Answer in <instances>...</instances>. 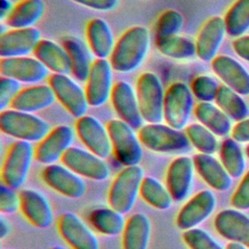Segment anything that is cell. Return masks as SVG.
Returning a JSON list of instances; mask_svg holds the SVG:
<instances>
[{"mask_svg":"<svg viewBox=\"0 0 249 249\" xmlns=\"http://www.w3.org/2000/svg\"><path fill=\"white\" fill-rule=\"evenodd\" d=\"M150 48V33L145 26L135 25L126 29L117 40L110 55L113 70L129 73L143 63Z\"/></svg>","mask_w":249,"mask_h":249,"instance_id":"1","label":"cell"},{"mask_svg":"<svg viewBox=\"0 0 249 249\" xmlns=\"http://www.w3.org/2000/svg\"><path fill=\"white\" fill-rule=\"evenodd\" d=\"M137 136L144 147L156 153L182 154L191 148L186 132L160 123L142 125Z\"/></svg>","mask_w":249,"mask_h":249,"instance_id":"2","label":"cell"},{"mask_svg":"<svg viewBox=\"0 0 249 249\" xmlns=\"http://www.w3.org/2000/svg\"><path fill=\"white\" fill-rule=\"evenodd\" d=\"M0 129L16 139L37 142L50 132L51 126L48 122L32 113L8 109L0 113Z\"/></svg>","mask_w":249,"mask_h":249,"instance_id":"3","label":"cell"},{"mask_svg":"<svg viewBox=\"0 0 249 249\" xmlns=\"http://www.w3.org/2000/svg\"><path fill=\"white\" fill-rule=\"evenodd\" d=\"M144 171L139 165L125 166L111 184L108 201L112 208L122 214L129 212L140 193Z\"/></svg>","mask_w":249,"mask_h":249,"instance_id":"4","label":"cell"},{"mask_svg":"<svg viewBox=\"0 0 249 249\" xmlns=\"http://www.w3.org/2000/svg\"><path fill=\"white\" fill-rule=\"evenodd\" d=\"M136 95L144 121L150 124L163 120V86L159 76L153 72L142 73L136 81Z\"/></svg>","mask_w":249,"mask_h":249,"instance_id":"5","label":"cell"},{"mask_svg":"<svg viewBox=\"0 0 249 249\" xmlns=\"http://www.w3.org/2000/svg\"><path fill=\"white\" fill-rule=\"evenodd\" d=\"M106 128L115 158L124 165H138L143 157L142 144L133 127L121 119L110 120Z\"/></svg>","mask_w":249,"mask_h":249,"instance_id":"6","label":"cell"},{"mask_svg":"<svg viewBox=\"0 0 249 249\" xmlns=\"http://www.w3.org/2000/svg\"><path fill=\"white\" fill-rule=\"evenodd\" d=\"M194 109V95L189 86L174 82L165 89L163 101V120L176 129L186 127Z\"/></svg>","mask_w":249,"mask_h":249,"instance_id":"7","label":"cell"},{"mask_svg":"<svg viewBox=\"0 0 249 249\" xmlns=\"http://www.w3.org/2000/svg\"><path fill=\"white\" fill-rule=\"evenodd\" d=\"M34 150L30 142L18 140L14 142L5 157L2 165V181L4 185L17 190L26 181Z\"/></svg>","mask_w":249,"mask_h":249,"instance_id":"8","label":"cell"},{"mask_svg":"<svg viewBox=\"0 0 249 249\" xmlns=\"http://www.w3.org/2000/svg\"><path fill=\"white\" fill-rule=\"evenodd\" d=\"M49 86L52 88L55 98L74 118L79 119L86 115L89 106L86 91L68 75H51Z\"/></svg>","mask_w":249,"mask_h":249,"instance_id":"9","label":"cell"},{"mask_svg":"<svg viewBox=\"0 0 249 249\" xmlns=\"http://www.w3.org/2000/svg\"><path fill=\"white\" fill-rule=\"evenodd\" d=\"M62 163L80 176L104 181L110 176L108 164L100 157L90 151L70 147L61 158Z\"/></svg>","mask_w":249,"mask_h":249,"instance_id":"10","label":"cell"},{"mask_svg":"<svg viewBox=\"0 0 249 249\" xmlns=\"http://www.w3.org/2000/svg\"><path fill=\"white\" fill-rule=\"evenodd\" d=\"M75 140L74 129L67 124H59L51 129L34 150V158L43 164L54 163L72 147Z\"/></svg>","mask_w":249,"mask_h":249,"instance_id":"11","label":"cell"},{"mask_svg":"<svg viewBox=\"0 0 249 249\" xmlns=\"http://www.w3.org/2000/svg\"><path fill=\"white\" fill-rule=\"evenodd\" d=\"M112 71L111 63L107 59L96 58L92 62L85 89L89 106H102L110 98L114 86Z\"/></svg>","mask_w":249,"mask_h":249,"instance_id":"12","label":"cell"},{"mask_svg":"<svg viewBox=\"0 0 249 249\" xmlns=\"http://www.w3.org/2000/svg\"><path fill=\"white\" fill-rule=\"evenodd\" d=\"M76 133L89 151L101 159H106L111 151L112 144L106 126L94 117L85 115L75 124Z\"/></svg>","mask_w":249,"mask_h":249,"instance_id":"13","label":"cell"},{"mask_svg":"<svg viewBox=\"0 0 249 249\" xmlns=\"http://www.w3.org/2000/svg\"><path fill=\"white\" fill-rule=\"evenodd\" d=\"M0 73L2 76L12 78L19 83L36 85L48 77L49 70L35 56L26 55L2 57Z\"/></svg>","mask_w":249,"mask_h":249,"instance_id":"14","label":"cell"},{"mask_svg":"<svg viewBox=\"0 0 249 249\" xmlns=\"http://www.w3.org/2000/svg\"><path fill=\"white\" fill-rule=\"evenodd\" d=\"M43 181L60 195L79 198L86 193V183L81 176L65 165L52 163L47 165L42 172Z\"/></svg>","mask_w":249,"mask_h":249,"instance_id":"15","label":"cell"},{"mask_svg":"<svg viewBox=\"0 0 249 249\" xmlns=\"http://www.w3.org/2000/svg\"><path fill=\"white\" fill-rule=\"evenodd\" d=\"M216 207V197L211 191L203 190L190 198L180 209L176 217V226L187 231L205 221Z\"/></svg>","mask_w":249,"mask_h":249,"instance_id":"16","label":"cell"},{"mask_svg":"<svg viewBox=\"0 0 249 249\" xmlns=\"http://www.w3.org/2000/svg\"><path fill=\"white\" fill-rule=\"evenodd\" d=\"M110 100L115 112L120 119L133 128H140L143 124V118L140 112L139 103L134 89L124 81L114 84Z\"/></svg>","mask_w":249,"mask_h":249,"instance_id":"17","label":"cell"},{"mask_svg":"<svg viewBox=\"0 0 249 249\" xmlns=\"http://www.w3.org/2000/svg\"><path fill=\"white\" fill-rule=\"evenodd\" d=\"M57 229L72 249H99V242L90 229L74 213L60 215Z\"/></svg>","mask_w":249,"mask_h":249,"instance_id":"18","label":"cell"},{"mask_svg":"<svg viewBox=\"0 0 249 249\" xmlns=\"http://www.w3.org/2000/svg\"><path fill=\"white\" fill-rule=\"evenodd\" d=\"M41 40V33L35 27L10 29L0 36V56H26L34 50Z\"/></svg>","mask_w":249,"mask_h":249,"instance_id":"19","label":"cell"},{"mask_svg":"<svg viewBox=\"0 0 249 249\" xmlns=\"http://www.w3.org/2000/svg\"><path fill=\"white\" fill-rule=\"evenodd\" d=\"M195 169L194 160L188 156H180L168 165L165 183L173 200L182 201L188 196L192 188Z\"/></svg>","mask_w":249,"mask_h":249,"instance_id":"20","label":"cell"},{"mask_svg":"<svg viewBox=\"0 0 249 249\" xmlns=\"http://www.w3.org/2000/svg\"><path fill=\"white\" fill-rule=\"evenodd\" d=\"M217 232L224 238L249 248V217L235 209H224L214 219Z\"/></svg>","mask_w":249,"mask_h":249,"instance_id":"21","label":"cell"},{"mask_svg":"<svg viewBox=\"0 0 249 249\" xmlns=\"http://www.w3.org/2000/svg\"><path fill=\"white\" fill-rule=\"evenodd\" d=\"M227 33L225 20L221 17L210 18L200 28L196 39V56L204 61H212L223 43Z\"/></svg>","mask_w":249,"mask_h":249,"instance_id":"22","label":"cell"},{"mask_svg":"<svg viewBox=\"0 0 249 249\" xmlns=\"http://www.w3.org/2000/svg\"><path fill=\"white\" fill-rule=\"evenodd\" d=\"M20 210L24 217L35 227L48 228L53 221V213L49 199L35 190H22L19 194Z\"/></svg>","mask_w":249,"mask_h":249,"instance_id":"23","label":"cell"},{"mask_svg":"<svg viewBox=\"0 0 249 249\" xmlns=\"http://www.w3.org/2000/svg\"><path fill=\"white\" fill-rule=\"evenodd\" d=\"M214 73L226 86L240 95H249V73L235 59L228 55H217L211 61Z\"/></svg>","mask_w":249,"mask_h":249,"instance_id":"24","label":"cell"},{"mask_svg":"<svg viewBox=\"0 0 249 249\" xmlns=\"http://www.w3.org/2000/svg\"><path fill=\"white\" fill-rule=\"evenodd\" d=\"M193 160L196 172L208 186L220 192L230 189L231 176L225 169L222 162L211 155L201 153L196 154Z\"/></svg>","mask_w":249,"mask_h":249,"instance_id":"25","label":"cell"},{"mask_svg":"<svg viewBox=\"0 0 249 249\" xmlns=\"http://www.w3.org/2000/svg\"><path fill=\"white\" fill-rule=\"evenodd\" d=\"M55 95L49 85H32L23 88L13 100L12 109L34 113L50 107L55 100Z\"/></svg>","mask_w":249,"mask_h":249,"instance_id":"26","label":"cell"},{"mask_svg":"<svg viewBox=\"0 0 249 249\" xmlns=\"http://www.w3.org/2000/svg\"><path fill=\"white\" fill-rule=\"evenodd\" d=\"M86 38L90 52L96 58L110 57L116 42L109 24L104 19H90L86 26Z\"/></svg>","mask_w":249,"mask_h":249,"instance_id":"27","label":"cell"},{"mask_svg":"<svg viewBox=\"0 0 249 249\" xmlns=\"http://www.w3.org/2000/svg\"><path fill=\"white\" fill-rule=\"evenodd\" d=\"M34 56L53 74L71 73L69 56L62 45L49 39H41L34 50Z\"/></svg>","mask_w":249,"mask_h":249,"instance_id":"28","label":"cell"},{"mask_svg":"<svg viewBox=\"0 0 249 249\" xmlns=\"http://www.w3.org/2000/svg\"><path fill=\"white\" fill-rule=\"evenodd\" d=\"M61 45L69 56L71 74L77 81L86 82L92 65L88 48L80 38L73 35L62 37Z\"/></svg>","mask_w":249,"mask_h":249,"instance_id":"29","label":"cell"},{"mask_svg":"<svg viewBox=\"0 0 249 249\" xmlns=\"http://www.w3.org/2000/svg\"><path fill=\"white\" fill-rule=\"evenodd\" d=\"M45 12L43 0H19L4 20L12 29L33 27Z\"/></svg>","mask_w":249,"mask_h":249,"instance_id":"30","label":"cell"},{"mask_svg":"<svg viewBox=\"0 0 249 249\" xmlns=\"http://www.w3.org/2000/svg\"><path fill=\"white\" fill-rule=\"evenodd\" d=\"M151 235V222L143 213H135L125 222L123 231V249H147Z\"/></svg>","mask_w":249,"mask_h":249,"instance_id":"31","label":"cell"},{"mask_svg":"<svg viewBox=\"0 0 249 249\" xmlns=\"http://www.w3.org/2000/svg\"><path fill=\"white\" fill-rule=\"evenodd\" d=\"M196 120L217 136H226L231 132V124L227 114L211 102H199L195 107Z\"/></svg>","mask_w":249,"mask_h":249,"instance_id":"32","label":"cell"},{"mask_svg":"<svg viewBox=\"0 0 249 249\" xmlns=\"http://www.w3.org/2000/svg\"><path fill=\"white\" fill-rule=\"evenodd\" d=\"M89 221L97 231L105 235H117L123 232L125 226L123 214L111 206L91 210Z\"/></svg>","mask_w":249,"mask_h":249,"instance_id":"33","label":"cell"},{"mask_svg":"<svg viewBox=\"0 0 249 249\" xmlns=\"http://www.w3.org/2000/svg\"><path fill=\"white\" fill-rule=\"evenodd\" d=\"M155 44L161 54L172 59L186 60L196 55V42L185 36L174 35L155 39Z\"/></svg>","mask_w":249,"mask_h":249,"instance_id":"34","label":"cell"},{"mask_svg":"<svg viewBox=\"0 0 249 249\" xmlns=\"http://www.w3.org/2000/svg\"><path fill=\"white\" fill-rule=\"evenodd\" d=\"M215 101L218 107L233 121L240 122L248 115V107L240 94L226 85L219 87Z\"/></svg>","mask_w":249,"mask_h":249,"instance_id":"35","label":"cell"},{"mask_svg":"<svg viewBox=\"0 0 249 249\" xmlns=\"http://www.w3.org/2000/svg\"><path fill=\"white\" fill-rule=\"evenodd\" d=\"M140 195L148 204L159 210H166L172 205L173 198L168 189L154 177L143 178Z\"/></svg>","mask_w":249,"mask_h":249,"instance_id":"36","label":"cell"},{"mask_svg":"<svg viewBox=\"0 0 249 249\" xmlns=\"http://www.w3.org/2000/svg\"><path fill=\"white\" fill-rule=\"evenodd\" d=\"M227 34L240 37L249 29V0H236L224 18Z\"/></svg>","mask_w":249,"mask_h":249,"instance_id":"37","label":"cell"},{"mask_svg":"<svg viewBox=\"0 0 249 249\" xmlns=\"http://www.w3.org/2000/svg\"><path fill=\"white\" fill-rule=\"evenodd\" d=\"M220 159L231 178H239L244 173L245 159L238 142L233 138H227L222 142Z\"/></svg>","mask_w":249,"mask_h":249,"instance_id":"38","label":"cell"},{"mask_svg":"<svg viewBox=\"0 0 249 249\" xmlns=\"http://www.w3.org/2000/svg\"><path fill=\"white\" fill-rule=\"evenodd\" d=\"M185 132L191 144L201 154L212 155L218 149V141L215 134L201 124H189Z\"/></svg>","mask_w":249,"mask_h":249,"instance_id":"39","label":"cell"},{"mask_svg":"<svg viewBox=\"0 0 249 249\" xmlns=\"http://www.w3.org/2000/svg\"><path fill=\"white\" fill-rule=\"evenodd\" d=\"M184 22L183 16L175 10H166L161 13L156 21L155 39L178 35Z\"/></svg>","mask_w":249,"mask_h":249,"instance_id":"40","label":"cell"},{"mask_svg":"<svg viewBox=\"0 0 249 249\" xmlns=\"http://www.w3.org/2000/svg\"><path fill=\"white\" fill-rule=\"evenodd\" d=\"M219 87L212 77L199 75L192 81L190 89L193 95L200 102H211L215 100Z\"/></svg>","mask_w":249,"mask_h":249,"instance_id":"41","label":"cell"},{"mask_svg":"<svg viewBox=\"0 0 249 249\" xmlns=\"http://www.w3.org/2000/svg\"><path fill=\"white\" fill-rule=\"evenodd\" d=\"M184 242L190 249H224L207 231L194 228L184 231Z\"/></svg>","mask_w":249,"mask_h":249,"instance_id":"42","label":"cell"},{"mask_svg":"<svg viewBox=\"0 0 249 249\" xmlns=\"http://www.w3.org/2000/svg\"><path fill=\"white\" fill-rule=\"evenodd\" d=\"M20 83L8 77L0 78V109L5 110L12 104L15 97L20 90Z\"/></svg>","mask_w":249,"mask_h":249,"instance_id":"43","label":"cell"},{"mask_svg":"<svg viewBox=\"0 0 249 249\" xmlns=\"http://www.w3.org/2000/svg\"><path fill=\"white\" fill-rule=\"evenodd\" d=\"M20 206L19 196H18L14 189L1 185L0 187V211L2 214H13Z\"/></svg>","mask_w":249,"mask_h":249,"instance_id":"44","label":"cell"},{"mask_svg":"<svg viewBox=\"0 0 249 249\" xmlns=\"http://www.w3.org/2000/svg\"><path fill=\"white\" fill-rule=\"evenodd\" d=\"M231 202L238 210L249 209V171L245 174L233 193Z\"/></svg>","mask_w":249,"mask_h":249,"instance_id":"45","label":"cell"},{"mask_svg":"<svg viewBox=\"0 0 249 249\" xmlns=\"http://www.w3.org/2000/svg\"><path fill=\"white\" fill-rule=\"evenodd\" d=\"M81 6L99 11L109 12L117 8L119 0H71Z\"/></svg>","mask_w":249,"mask_h":249,"instance_id":"46","label":"cell"},{"mask_svg":"<svg viewBox=\"0 0 249 249\" xmlns=\"http://www.w3.org/2000/svg\"><path fill=\"white\" fill-rule=\"evenodd\" d=\"M231 138L240 143L249 142V118L237 122L231 130Z\"/></svg>","mask_w":249,"mask_h":249,"instance_id":"47","label":"cell"},{"mask_svg":"<svg viewBox=\"0 0 249 249\" xmlns=\"http://www.w3.org/2000/svg\"><path fill=\"white\" fill-rule=\"evenodd\" d=\"M232 49L239 57L249 61V35L237 37L232 42Z\"/></svg>","mask_w":249,"mask_h":249,"instance_id":"48","label":"cell"},{"mask_svg":"<svg viewBox=\"0 0 249 249\" xmlns=\"http://www.w3.org/2000/svg\"><path fill=\"white\" fill-rule=\"evenodd\" d=\"M12 2L10 0H0V19L5 20L13 9Z\"/></svg>","mask_w":249,"mask_h":249,"instance_id":"49","label":"cell"},{"mask_svg":"<svg viewBox=\"0 0 249 249\" xmlns=\"http://www.w3.org/2000/svg\"><path fill=\"white\" fill-rule=\"evenodd\" d=\"M11 231L10 223L3 217H0V238L4 239L6 236L9 235Z\"/></svg>","mask_w":249,"mask_h":249,"instance_id":"50","label":"cell"},{"mask_svg":"<svg viewBox=\"0 0 249 249\" xmlns=\"http://www.w3.org/2000/svg\"><path fill=\"white\" fill-rule=\"evenodd\" d=\"M226 249H247L246 246L240 244V243H237V242H230Z\"/></svg>","mask_w":249,"mask_h":249,"instance_id":"51","label":"cell"},{"mask_svg":"<svg viewBox=\"0 0 249 249\" xmlns=\"http://www.w3.org/2000/svg\"><path fill=\"white\" fill-rule=\"evenodd\" d=\"M51 249H66V248H64V247H62V246H59V245H55V246L52 247Z\"/></svg>","mask_w":249,"mask_h":249,"instance_id":"52","label":"cell"},{"mask_svg":"<svg viewBox=\"0 0 249 249\" xmlns=\"http://www.w3.org/2000/svg\"><path fill=\"white\" fill-rule=\"evenodd\" d=\"M246 155H247V157L249 158V145L246 147Z\"/></svg>","mask_w":249,"mask_h":249,"instance_id":"53","label":"cell"},{"mask_svg":"<svg viewBox=\"0 0 249 249\" xmlns=\"http://www.w3.org/2000/svg\"><path fill=\"white\" fill-rule=\"evenodd\" d=\"M10 1H11V2H18L19 0H10Z\"/></svg>","mask_w":249,"mask_h":249,"instance_id":"54","label":"cell"},{"mask_svg":"<svg viewBox=\"0 0 249 249\" xmlns=\"http://www.w3.org/2000/svg\"><path fill=\"white\" fill-rule=\"evenodd\" d=\"M145 1H147V0H145Z\"/></svg>","mask_w":249,"mask_h":249,"instance_id":"55","label":"cell"}]
</instances>
